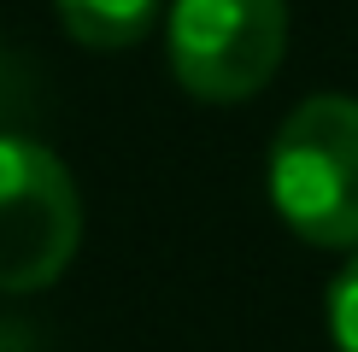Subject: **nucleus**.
<instances>
[{
	"instance_id": "1",
	"label": "nucleus",
	"mask_w": 358,
	"mask_h": 352,
	"mask_svg": "<svg viewBox=\"0 0 358 352\" xmlns=\"http://www.w3.org/2000/svg\"><path fill=\"white\" fill-rule=\"evenodd\" d=\"M276 217L300 241L352 253L358 247V100L311 94L282 117L264 165Z\"/></svg>"
},
{
	"instance_id": "2",
	"label": "nucleus",
	"mask_w": 358,
	"mask_h": 352,
	"mask_svg": "<svg viewBox=\"0 0 358 352\" xmlns=\"http://www.w3.org/2000/svg\"><path fill=\"white\" fill-rule=\"evenodd\" d=\"M288 47V0H176L165 53L176 82L206 106L252 100Z\"/></svg>"
},
{
	"instance_id": "3",
	"label": "nucleus",
	"mask_w": 358,
	"mask_h": 352,
	"mask_svg": "<svg viewBox=\"0 0 358 352\" xmlns=\"http://www.w3.org/2000/svg\"><path fill=\"white\" fill-rule=\"evenodd\" d=\"M83 241L71 170L41 141L0 135V293H41Z\"/></svg>"
},
{
	"instance_id": "4",
	"label": "nucleus",
	"mask_w": 358,
	"mask_h": 352,
	"mask_svg": "<svg viewBox=\"0 0 358 352\" xmlns=\"http://www.w3.org/2000/svg\"><path fill=\"white\" fill-rule=\"evenodd\" d=\"M53 12L65 24V36L94 47V53L136 47L159 24V0H53Z\"/></svg>"
},
{
	"instance_id": "5",
	"label": "nucleus",
	"mask_w": 358,
	"mask_h": 352,
	"mask_svg": "<svg viewBox=\"0 0 358 352\" xmlns=\"http://www.w3.org/2000/svg\"><path fill=\"white\" fill-rule=\"evenodd\" d=\"M329 341L335 352H358V247L329 282Z\"/></svg>"
}]
</instances>
